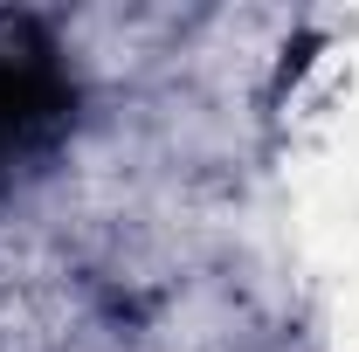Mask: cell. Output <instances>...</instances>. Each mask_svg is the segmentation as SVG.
<instances>
[{"label":"cell","mask_w":359,"mask_h":352,"mask_svg":"<svg viewBox=\"0 0 359 352\" xmlns=\"http://www.w3.org/2000/svg\"><path fill=\"white\" fill-rule=\"evenodd\" d=\"M76 90L35 21H0V187L28 180L69 138Z\"/></svg>","instance_id":"obj_1"}]
</instances>
